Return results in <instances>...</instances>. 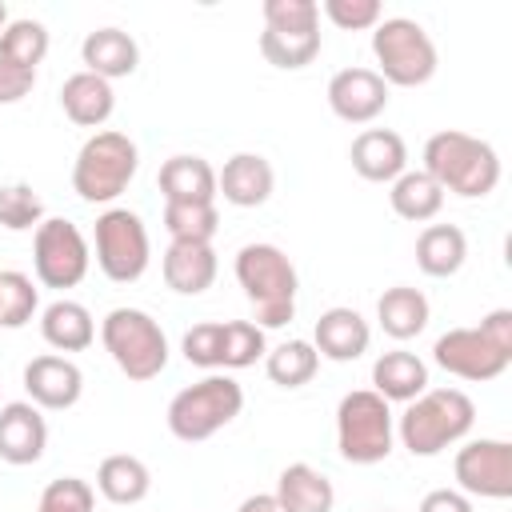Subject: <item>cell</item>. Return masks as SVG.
Returning a JSON list of instances; mask_svg holds the SVG:
<instances>
[{"label":"cell","mask_w":512,"mask_h":512,"mask_svg":"<svg viewBox=\"0 0 512 512\" xmlns=\"http://www.w3.org/2000/svg\"><path fill=\"white\" fill-rule=\"evenodd\" d=\"M424 172L444 188V196L452 192L460 200H484L500 184V156L488 140L444 128L424 140Z\"/></svg>","instance_id":"6da1fadb"},{"label":"cell","mask_w":512,"mask_h":512,"mask_svg":"<svg viewBox=\"0 0 512 512\" xmlns=\"http://www.w3.org/2000/svg\"><path fill=\"white\" fill-rule=\"evenodd\" d=\"M236 284L244 288L248 304H252V324H260L264 332L268 328H284L292 316H296V292H300V276H296V264L288 260L284 248L276 244H244L236 252Z\"/></svg>","instance_id":"7a4b0ae2"},{"label":"cell","mask_w":512,"mask_h":512,"mask_svg":"<svg viewBox=\"0 0 512 512\" xmlns=\"http://www.w3.org/2000/svg\"><path fill=\"white\" fill-rule=\"evenodd\" d=\"M476 424V404L460 388H428L396 416V440L412 456H440L460 444Z\"/></svg>","instance_id":"3957f363"},{"label":"cell","mask_w":512,"mask_h":512,"mask_svg":"<svg viewBox=\"0 0 512 512\" xmlns=\"http://www.w3.org/2000/svg\"><path fill=\"white\" fill-rule=\"evenodd\" d=\"M136 168H140L136 140H128L116 128H100L80 144L72 160V192L84 204H112L132 184Z\"/></svg>","instance_id":"277c9868"},{"label":"cell","mask_w":512,"mask_h":512,"mask_svg":"<svg viewBox=\"0 0 512 512\" xmlns=\"http://www.w3.org/2000/svg\"><path fill=\"white\" fill-rule=\"evenodd\" d=\"M244 408V388L228 372H208L204 380L180 388L168 400V432L184 444H200L228 428Z\"/></svg>","instance_id":"5b68a950"},{"label":"cell","mask_w":512,"mask_h":512,"mask_svg":"<svg viewBox=\"0 0 512 512\" xmlns=\"http://www.w3.org/2000/svg\"><path fill=\"white\" fill-rule=\"evenodd\" d=\"M336 448L348 464H380L396 448V416L384 396L372 388L344 392L336 404Z\"/></svg>","instance_id":"8992f818"},{"label":"cell","mask_w":512,"mask_h":512,"mask_svg":"<svg viewBox=\"0 0 512 512\" xmlns=\"http://www.w3.org/2000/svg\"><path fill=\"white\" fill-rule=\"evenodd\" d=\"M100 344L136 384H148L168 368V336L144 308H112L100 320Z\"/></svg>","instance_id":"52a82bcc"},{"label":"cell","mask_w":512,"mask_h":512,"mask_svg":"<svg viewBox=\"0 0 512 512\" xmlns=\"http://www.w3.org/2000/svg\"><path fill=\"white\" fill-rule=\"evenodd\" d=\"M372 56H376V76L388 88H420L436 76V44L424 32V24L408 16H384L372 28Z\"/></svg>","instance_id":"ba28073f"},{"label":"cell","mask_w":512,"mask_h":512,"mask_svg":"<svg viewBox=\"0 0 512 512\" xmlns=\"http://www.w3.org/2000/svg\"><path fill=\"white\" fill-rule=\"evenodd\" d=\"M92 248H96V264L112 284H136L148 272L152 260V240L144 220L132 208H108L96 216L92 228Z\"/></svg>","instance_id":"9c48e42d"},{"label":"cell","mask_w":512,"mask_h":512,"mask_svg":"<svg viewBox=\"0 0 512 512\" xmlns=\"http://www.w3.org/2000/svg\"><path fill=\"white\" fill-rule=\"evenodd\" d=\"M32 268L44 288H76L92 268V244L72 220L44 216V224L32 232Z\"/></svg>","instance_id":"30bf717a"},{"label":"cell","mask_w":512,"mask_h":512,"mask_svg":"<svg viewBox=\"0 0 512 512\" xmlns=\"http://www.w3.org/2000/svg\"><path fill=\"white\" fill-rule=\"evenodd\" d=\"M432 360H436L448 376H456V380L488 384V380H496V376L508 372L512 352H504L500 344H492L488 332L476 324V328H448L444 336H436Z\"/></svg>","instance_id":"8fae6325"},{"label":"cell","mask_w":512,"mask_h":512,"mask_svg":"<svg viewBox=\"0 0 512 512\" xmlns=\"http://www.w3.org/2000/svg\"><path fill=\"white\" fill-rule=\"evenodd\" d=\"M456 488L464 496H480V500H508L512 496V444L496 440V436H480L468 440L456 460Z\"/></svg>","instance_id":"7c38bea8"},{"label":"cell","mask_w":512,"mask_h":512,"mask_svg":"<svg viewBox=\"0 0 512 512\" xmlns=\"http://www.w3.org/2000/svg\"><path fill=\"white\" fill-rule=\"evenodd\" d=\"M24 392L40 412H68L84 392V372L76 360L44 352L24 364Z\"/></svg>","instance_id":"4fadbf2b"},{"label":"cell","mask_w":512,"mask_h":512,"mask_svg":"<svg viewBox=\"0 0 512 512\" xmlns=\"http://www.w3.org/2000/svg\"><path fill=\"white\" fill-rule=\"evenodd\" d=\"M328 108L344 124H372L388 108V84L372 68H340L328 80Z\"/></svg>","instance_id":"5bb4252c"},{"label":"cell","mask_w":512,"mask_h":512,"mask_svg":"<svg viewBox=\"0 0 512 512\" xmlns=\"http://www.w3.org/2000/svg\"><path fill=\"white\" fill-rule=\"evenodd\" d=\"M48 448V424L32 400L0 404V460L4 464H36Z\"/></svg>","instance_id":"9a60e30c"},{"label":"cell","mask_w":512,"mask_h":512,"mask_svg":"<svg viewBox=\"0 0 512 512\" xmlns=\"http://www.w3.org/2000/svg\"><path fill=\"white\" fill-rule=\"evenodd\" d=\"M352 172L368 184H392L400 172H408V144L392 128H364L348 148Z\"/></svg>","instance_id":"2e32d148"},{"label":"cell","mask_w":512,"mask_h":512,"mask_svg":"<svg viewBox=\"0 0 512 512\" xmlns=\"http://www.w3.org/2000/svg\"><path fill=\"white\" fill-rule=\"evenodd\" d=\"M372 344V328L368 320L348 308V304H336V308H324L316 328H312V348L324 356V360H336V364H352L368 352Z\"/></svg>","instance_id":"e0dca14e"},{"label":"cell","mask_w":512,"mask_h":512,"mask_svg":"<svg viewBox=\"0 0 512 512\" xmlns=\"http://www.w3.org/2000/svg\"><path fill=\"white\" fill-rule=\"evenodd\" d=\"M272 188H276V172H272L268 156H260V152H236L216 172V196H224L232 208L268 204Z\"/></svg>","instance_id":"ac0fdd59"},{"label":"cell","mask_w":512,"mask_h":512,"mask_svg":"<svg viewBox=\"0 0 512 512\" xmlns=\"http://www.w3.org/2000/svg\"><path fill=\"white\" fill-rule=\"evenodd\" d=\"M160 272H164V284L176 296H200V292L212 288V280L220 272V260H216V248L212 244H200V240H168L164 260H160Z\"/></svg>","instance_id":"d6986e66"},{"label":"cell","mask_w":512,"mask_h":512,"mask_svg":"<svg viewBox=\"0 0 512 512\" xmlns=\"http://www.w3.org/2000/svg\"><path fill=\"white\" fill-rule=\"evenodd\" d=\"M156 184L164 192V204H216V168L204 156H168Z\"/></svg>","instance_id":"ffe728a7"},{"label":"cell","mask_w":512,"mask_h":512,"mask_svg":"<svg viewBox=\"0 0 512 512\" xmlns=\"http://www.w3.org/2000/svg\"><path fill=\"white\" fill-rule=\"evenodd\" d=\"M80 60H84V72L112 84V80H124L140 68V44L124 28H96L84 36Z\"/></svg>","instance_id":"44dd1931"},{"label":"cell","mask_w":512,"mask_h":512,"mask_svg":"<svg viewBox=\"0 0 512 512\" xmlns=\"http://www.w3.org/2000/svg\"><path fill=\"white\" fill-rule=\"evenodd\" d=\"M372 392L388 404H408L428 392V364L408 348H392L372 360Z\"/></svg>","instance_id":"7402d4cb"},{"label":"cell","mask_w":512,"mask_h":512,"mask_svg":"<svg viewBox=\"0 0 512 512\" xmlns=\"http://www.w3.org/2000/svg\"><path fill=\"white\" fill-rule=\"evenodd\" d=\"M60 108L72 124L80 128H100L108 124V116L116 112V92L108 80L92 76V72H72L64 84H60Z\"/></svg>","instance_id":"603a6c76"},{"label":"cell","mask_w":512,"mask_h":512,"mask_svg":"<svg viewBox=\"0 0 512 512\" xmlns=\"http://www.w3.org/2000/svg\"><path fill=\"white\" fill-rule=\"evenodd\" d=\"M272 496H276V504H280L284 512H332V504H336L332 480H328L320 468L304 464V460L280 468Z\"/></svg>","instance_id":"cb8c5ba5"},{"label":"cell","mask_w":512,"mask_h":512,"mask_svg":"<svg viewBox=\"0 0 512 512\" xmlns=\"http://www.w3.org/2000/svg\"><path fill=\"white\" fill-rule=\"evenodd\" d=\"M428 316H432L428 296L420 288H412V284H392L376 300V324L392 340H416L428 328Z\"/></svg>","instance_id":"d4e9b609"},{"label":"cell","mask_w":512,"mask_h":512,"mask_svg":"<svg viewBox=\"0 0 512 512\" xmlns=\"http://www.w3.org/2000/svg\"><path fill=\"white\" fill-rule=\"evenodd\" d=\"M40 336L56 352H84L96 340V320L80 300H52L40 312Z\"/></svg>","instance_id":"484cf974"},{"label":"cell","mask_w":512,"mask_h":512,"mask_svg":"<svg viewBox=\"0 0 512 512\" xmlns=\"http://www.w3.org/2000/svg\"><path fill=\"white\" fill-rule=\"evenodd\" d=\"M468 260V236L456 224H424L416 236V268L432 280H448Z\"/></svg>","instance_id":"4316f807"},{"label":"cell","mask_w":512,"mask_h":512,"mask_svg":"<svg viewBox=\"0 0 512 512\" xmlns=\"http://www.w3.org/2000/svg\"><path fill=\"white\" fill-rule=\"evenodd\" d=\"M96 492H100L108 504H120V508L140 504V500L152 492V472H148V464H144L140 456H132V452H112V456H104L100 468H96Z\"/></svg>","instance_id":"83f0119b"},{"label":"cell","mask_w":512,"mask_h":512,"mask_svg":"<svg viewBox=\"0 0 512 512\" xmlns=\"http://www.w3.org/2000/svg\"><path fill=\"white\" fill-rule=\"evenodd\" d=\"M388 204L400 220L408 224H428L440 216L444 208V188L424 172V168H408L388 184Z\"/></svg>","instance_id":"f1b7e54d"},{"label":"cell","mask_w":512,"mask_h":512,"mask_svg":"<svg viewBox=\"0 0 512 512\" xmlns=\"http://www.w3.org/2000/svg\"><path fill=\"white\" fill-rule=\"evenodd\" d=\"M264 372L276 388H304L320 372V352L312 340H284L264 352Z\"/></svg>","instance_id":"f546056e"},{"label":"cell","mask_w":512,"mask_h":512,"mask_svg":"<svg viewBox=\"0 0 512 512\" xmlns=\"http://www.w3.org/2000/svg\"><path fill=\"white\" fill-rule=\"evenodd\" d=\"M324 40H320V28H304V32H276V28H264L260 32V56L280 68V72H296V68H308L316 56H320Z\"/></svg>","instance_id":"4dcf8cb0"},{"label":"cell","mask_w":512,"mask_h":512,"mask_svg":"<svg viewBox=\"0 0 512 512\" xmlns=\"http://www.w3.org/2000/svg\"><path fill=\"white\" fill-rule=\"evenodd\" d=\"M48 56V28L32 16L8 20L0 32V60L20 64V68H36Z\"/></svg>","instance_id":"1f68e13d"},{"label":"cell","mask_w":512,"mask_h":512,"mask_svg":"<svg viewBox=\"0 0 512 512\" xmlns=\"http://www.w3.org/2000/svg\"><path fill=\"white\" fill-rule=\"evenodd\" d=\"M40 312V292L32 276L4 268L0 272V328H24Z\"/></svg>","instance_id":"d6a6232c"},{"label":"cell","mask_w":512,"mask_h":512,"mask_svg":"<svg viewBox=\"0 0 512 512\" xmlns=\"http://www.w3.org/2000/svg\"><path fill=\"white\" fill-rule=\"evenodd\" d=\"M44 224V200L32 184H0V228L8 232H36Z\"/></svg>","instance_id":"836d02e7"},{"label":"cell","mask_w":512,"mask_h":512,"mask_svg":"<svg viewBox=\"0 0 512 512\" xmlns=\"http://www.w3.org/2000/svg\"><path fill=\"white\" fill-rule=\"evenodd\" d=\"M264 352H268V340H264V328L260 324H252V320H224L220 368H228V372L252 368Z\"/></svg>","instance_id":"e575fe53"},{"label":"cell","mask_w":512,"mask_h":512,"mask_svg":"<svg viewBox=\"0 0 512 512\" xmlns=\"http://www.w3.org/2000/svg\"><path fill=\"white\" fill-rule=\"evenodd\" d=\"M164 228L172 240L212 244V236L220 228V212H216V204H164Z\"/></svg>","instance_id":"d590c367"},{"label":"cell","mask_w":512,"mask_h":512,"mask_svg":"<svg viewBox=\"0 0 512 512\" xmlns=\"http://www.w3.org/2000/svg\"><path fill=\"white\" fill-rule=\"evenodd\" d=\"M36 512H96V488L80 476H60L40 492Z\"/></svg>","instance_id":"8d00e7d4"},{"label":"cell","mask_w":512,"mask_h":512,"mask_svg":"<svg viewBox=\"0 0 512 512\" xmlns=\"http://www.w3.org/2000/svg\"><path fill=\"white\" fill-rule=\"evenodd\" d=\"M220 348H224V320H204V324H192L180 340V352L188 364L204 368V372H216L220 368Z\"/></svg>","instance_id":"74e56055"},{"label":"cell","mask_w":512,"mask_h":512,"mask_svg":"<svg viewBox=\"0 0 512 512\" xmlns=\"http://www.w3.org/2000/svg\"><path fill=\"white\" fill-rule=\"evenodd\" d=\"M264 28L276 32H304V28H320V8L316 0H264Z\"/></svg>","instance_id":"f35d334b"},{"label":"cell","mask_w":512,"mask_h":512,"mask_svg":"<svg viewBox=\"0 0 512 512\" xmlns=\"http://www.w3.org/2000/svg\"><path fill=\"white\" fill-rule=\"evenodd\" d=\"M336 28H344V32H368V28H376L380 20H384V8H380V0H324V4H316Z\"/></svg>","instance_id":"ab89813d"},{"label":"cell","mask_w":512,"mask_h":512,"mask_svg":"<svg viewBox=\"0 0 512 512\" xmlns=\"http://www.w3.org/2000/svg\"><path fill=\"white\" fill-rule=\"evenodd\" d=\"M36 88V68H20L0 60V104H16Z\"/></svg>","instance_id":"60d3db41"},{"label":"cell","mask_w":512,"mask_h":512,"mask_svg":"<svg viewBox=\"0 0 512 512\" xmlns=\"http://www.w3.org/2000/svg\"><path fill=\"white\" fill-rule=\"evenodd\" d=\"M416 512H476V508H472V496H464L460 488H432Z\"/></svg>","instance_id":"b9f144b4"},{"label":"cell","mask_w":512,"mask_h":512,"mask_svg":"<svg viewBox=\"0 0 512 512\" xmlns=\"http://www.w3.org/2000/svg\"><path fill=\"white\" fill-rule=\"evenodd\" d=\"M236 512H284V508L276 504V496H272V492H256V496L240 500V508H236Z\"/></svg>","instance_id":"7bdbcfd3"},{"label":"cell","mask_w":512,"mask_h":512,"mask_svg":"<svg viewBox=\"0 0 512 512\" xmlns=\"http://www.w3.org/2000/svg\"><path fill=\"white\" fill-rule=\"evenodd\" d=\"M4 24H8V8H4V0H0V32H4Z\"/></svg>","instance_id":"ee69618b"},{"label":"cell","mask_w":512,"mask_h":512,"mask_svg":"<svg viewBox=\"0 0 512 512\" xmlns=\"http://www.w3.org/2000/svg\"><path fill=\"white\" fill-rule=\"evenodd\" d=\"M380 512H392V508H380Z\"/></svg>","instance_id":"f6af8a7d"}]
</instances>
